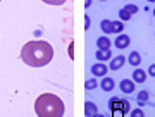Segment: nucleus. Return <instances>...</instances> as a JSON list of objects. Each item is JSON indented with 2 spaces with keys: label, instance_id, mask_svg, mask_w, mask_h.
Returning a JSON list of instances; mask_svg holds the SVG:
<instances>
[{
  "label": "nucleus",
  "instance_id": "7",
  "mask_svg": "<svg viewBox=\"0 0 155 117\" xmlns=\"http://www.w3.org/2000/svg\"><path fill=\"white\" fill-rule=\"evenodd\" d=\"M124 64H126V57L124 55H117L116 59H110V69L112 71H119Z\"/></svg>",
  "mask_w": 155,
  "mask_h": 117
},
{
  "label": "nucleus",
  "instance_id": "20",
  "mask_svg": "<svg viewBox=\"0 0 155 117\" xmlns=\"http://www.w3.org/2000/svg\"><path fill=\"white\" fill-rule=\"evenodd\" d=\"M129 114H131V117H145V114H143L141 109H133Z\"/></svg>",
  "mask_w": 155,
  "mask_h": 117
},
{
  "label": "nucleus",
  "instance_id": "10",
  "mask_svg": "<svg viewBox=\"0 0 155 117\" xmlns=\"http://www.w3.org/2000/svg\"><path fill=\"white\" fill-rule=\"evenodd\" d=\"M84 114L88 117H93L95 114H98V109H97V105H95L93 102H86L84 103Z\"/></svg>",
  "mask_w": 155,
  "mask_h": 117
},
{
  "label": "nucleus",
  "instance_id": "27",
  "mask_svg": "<svg viewBox=\"0 0 155 117\" xmlns=\"http://www.w3.org/2000/svg\"><path fill=\"white\" fill-rule=\"evenodd\" d=\"M148 2H153V0H148Z\"/></svg>",
  "mask_w": 155,
  "mask_h": 117
},
{
  "label": "nucleus",
  "instance_id": "3",
  "mask_svg": "<svg viewBox=\"0 0 155 117\" xmlns=\"http://www.w3.org/2000/svg\"><path fill=\"white\" fill-rule=\"evenodd\" d=\"M109 109L110 110H122L124 114H129L131 112L129 102L124 100V98H119V96H112L110 100H109Z\"/></svg>",
  "mask_w": 155,
  "mask_h": 117
},
{
  "label": "nucleus",
  "instance_id": "9",
  "mask_svg": "<svg viewBox=\"0 0 155 117\" xmlns=\"http://www.w3.org/2000/svg\"><path fill=\"white\" fill-rule=\"evenodd\" d=\"M95 59L98 62H105V60H109V59H112V52L110 50H105V52L97 50L95 52Z\"/></svg>",
  "mask_w": 155,
  "mask_h": 117
},
{
  "label": "nucleus",
  "instance_id": "28",
  "mask_svg": "<svg viewBox=\"0 0 155 117\" xmlns=\"http://www.w3.org/2000/svg\"><path fill=\"white\" fill-rule=\"evenodd\" d=\"M102 2H105V0H102Z\"/></svg>",
  "mask_w": 155,
  "mask_h": 117
},
{
  "label": "nucleus",
  "instance_id": "2",
  "mask_svg": "<svg viewBox=\"0 0 155 117\" xmlns=\"http://www.w3.org/2000/svg\"><path fill=\"white\" fill-rule=\"evenodd\" d=\"M35 112L38 117H64L66 105L54 93H41L35 102Z\"/></svg>",
  "mask_w": 155,
  "mask_h": 117
},
{
  "label": "nucleus",
  "instance_id": "25",
  "mask_svg": "<svg viewBox=\"0 0 155 117\" xmlns=\"http://www.w3.org/2000/svg\"><path fill=\"white\" fill-rule=\"evenodd\" d=\"M93 117H105V115H102V114H95Z\"/></svg>",
  "mask_w": 155,
  "mask_h": 117
},
{
  "label": "nucleus",
  "instance_id": "6",
  "mask_svg": "<svg viewBox=\"0 0 155 117\" xmlns=\"http://www.w3.org/2000/svg\"><path fill=\"white\" fill-rule=\"evenodd\" d=\"M119 88H121L122 93H133L136 86H134L133 79H122L121 83H119Z\"/></svg>",
  "mask_w": 155,
  "mask_h": 117
},
{
  "label": "nucleus",
  "instance_id": "29",
  "mask_svg": "<svg viewBox=\"0 0 155 117\" xmlns=\"http://www.w3.org/2000/svg\"><path fill=\"white\" fill-rule=\"evenodd\" d=\"M0 2H2V0H0Z\"/></svg>",
  "mask_w": 155,
  "mask_h": 117
},
{
  "label": "nucleus",
  "instance_id": "16",
  "mask_svg": "<svg viewBox=\"0 0 155 117\" xmlns=\"http://www.w3.org/2000/svg\"><path fill=\"white\" fill-rule=\"evenodd\" d=\"M124 31V22L122 21H112V33L121 34Z\"/></svg>",
  "mask_w": 155,
  "mask_h": 117
},
{
  "label": "nucleus",
  "instance_id": "21",
  "mask_svg": "<svg viewBox=\"0 0 155 117\" xmlns=\"http://www.w3.org/2000/svg\"><path fill=\"white\" fill-rule=\"evenodd\" d=\"M97 79H90V81H86V84H84V86H86V89H95L97 88Z\"/></svg>",
  "mask_w": 155,
  "mask_h": 117
},
{
  "label": "nucleus",
  "instance_id": "5",
  "mask_svg": "<svg viewBox=\"0 0 155 117\" xmlns=\"http://www.w3.org/2000/svg\"><path fill=\"white\" fill-rule=\"evenodd\" d=\"M129 43H131V38L127 36V34L121 33V34H117V38H116V47L117 48H127L129 47Z\"/></svg>",
  "mask_w": 155,
  "mask_h": 117
},
{
  "label": "nucleus",
  "instance_id": "13",
  "mask_svg": "<svg viewBox=\"0 0 155 117\" xmlns=\"http://www.w3.org/2000/svg\"><path fill=\"white\" fill-rule=\"evenodd\" d=\"M127 62H129V64H131V66H134V67H138L140 64H141V57H140V54L138 52H131V54H129V57H127Z\"/></svg>",
  "mask_w": 155,
  "mask_h": 117
},
{
  "label": "nucleus",
  "instance_id": "4",
  "mask_svg": "<svg viewBox=\"0 0 155 117\" xmlns=\"http://www.w3.org/2000/svg\"><path fill=\"white\" fill-rule=\"evenodd\" d=\"M91 73H93L95 76H104V78H105V74L109 73V67H107L104 62H97V64L91 66Z\"/></svg>",
  "mask_w": 155,
  "mask_h": 117
},
{
  "label": "nucleus",
  "instance_id": "11",
  "mask_svg": "<svg viewBox=\"0 0 155 117\" xmlns=\"http://www.w3.org/2000/svg\"><path fill=\"white\" fill-rule=\"evenodd\" d=\"M145 79H147V71L136 69V71L133 73V81L134 83H145Z\"/></svg>",
  "mask_w": 155,
  "mask_h": 117
},
{
  "label": "nucleus",
  "instance_id": "23",
  "mask_svg": "<svg viewBox=\"0 0 155 117\" xmlns=\"http://www.w3.org/2000/svg\"><path fill=\"white\" fill-rule=\"evenodd\" d=\"M112 117H124V112L122 110H112Z\"/></svg>",
  "mask_w": 155,
  "mask_h": 117
},
{
  "label": "nucleus",
  "instance_id": "14",
  "mask_svg": "<svg viewBox=\"0 0 155 117\" xmlns=\"http://www.w3.org/2000/svg\"><path fill=\"white\" fill-rule=\"evenodd\" d=\"M100 28L105 34H112V21L110 19H104V21L100 22Z\"/></svg>",
  "mask_w": 155,
  "mask_h": 117
},
{
  "label": "nucleus",
  "instance_id": "24",
  "mask_svg": "<svg viewBox=\"0 0 155 117\" xmlns=\"http://www.w3.org/2000/svg\"><path fill=\"white\" fill-rule=\"evenodd\" d=\"M90 5H91V0H84V7H86V9H88Z\"/></svg>",
  "mask_w": 155,
  "mask_h": 117
},
{
  "label": "nucleus",
  "instance_id": "12",
  "mask_svg": "<svg viewBox=\"0 0 155 117\" xmlns=\"http://www.w3.org/2000/svg\"><path fill=\"white\" fill-rule=\"evenodd\" d=\"M114 79L112 78H104L102 79V83H100V86H102V89H104V91H112V89H114Z\"/></svg>",
  "mask_w": 155,
  "mask_h": 117
},
{
  "label": "nucleus",
  "instance_id": "19",
  "mask_svg": "<svg viewBox=\"0 0 155 117\" xmlns=\"http://www.w3.org/2000/svg\"><path fill=\"white\" fill-rule=\"evenodd\" d=\"M45 4H48V5H64L66 4V0H41Z\"/></svg>",
  "mask_w": 155,
  "mask_h": 117
},
{
  "label": "nucleus",
  "instance_id": "8",
  "mask_svg": "<svg viewBox=\"0 0 155 117\" xmlns=\"http://www.w3.org/2000/svg\"><path fill=\"white\" fill-rule=\"evenodd\" d=\"M110 40L107 38V36H100L97 38V47H98V50L105 52V50H110Z\"/></svg>",
  "mask_w": 155,
  "mask_h": 117
},
{
  "label": "nucleus",
  "instance_id": "18",
  "mask_svg": "<svg viewBox=\"0 0 155 117\" xmlns=\"http://www.w3.org/2000/svg\"><path fill=\"white\" fill-rule=\"evenodd\" d=\"M124 9H126V11L129 12L131 16H133V14H136V12H138V5H134V4H126V5H124Z\"/></svg>",
  "mask_w": 155,
  "mask_h": 117
},
{
  "label": "nucleus",
  "instance_id": "1",
  "mask_svg": "<svg viewBox=\"0 0 155 117\" xmlns=\"http://www.w3.org/2000/svg\"><path fill=\"white\" fill-rule=\"evenodd\" d=\"M21 59L29 67H43L54 59V47L45 40H33L22 45Z\"/></svg>",
  "mask_w": 155,
  "mask_h": 117
},
{
  "label": "nucleus",
  "instance_id": "15",
  "mask_svg": "<svg viewBox=\"0 0 155 117\" xmlns=\"http://www.w3.org/2000/svg\"><path fill=\"white\" fill-rule=\"evenodd\" d=\"M150 95H148V91L147 89H143V91H140L138 95H136V102H138V105H145L147 102H148Z\"/></svg>",
  "mask_w": 155,
  "mask_h": 117
},
{
  "label": "nucleus",
  "instance_id": "17",
  "mask_svg": "<svg viewBox=\"0 0 155 117\" xmlns=\"http://www.w3.org/2000/svg\"><path fill=\"white\" fill-rule=\"evenodd\" d=\"M119 17H121V21H129L133 16H131V14H129V12H127L124 7H122L121 11H119Z\"/></svg>",
  "mask_w": 155,
  "mask_h": 117
},
{
  "label": "nucleus",
  "instance_id": "26",
  "mask_svg": "<svg viewBox=\"0 0 155 117\" xmlns=\"http://www.w3.org/2000/svg\"><path fill=\"white\" fill-rule=\"evenodd\" d=\"M153 17H155V9H153Z\"/></svg>",
  "mask_w": 155,
  "mask_h": 117
},
{
  "label": "nucleus",
  "instance_id": "22",
  "mask_svg": "<svg viewBox=\"0 0 155 117\" xmlns=\"http://www.w3.org/2000/svg\"><path fill=\"white\" fill-rule=\"evenodd\" d=\"M148 76H152V78H155V64H152V66L148 67Z\"/></svg>",
  "mask_w": 155,
  "mask_h": 117
}]
</instances>
